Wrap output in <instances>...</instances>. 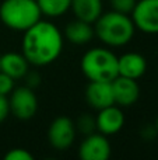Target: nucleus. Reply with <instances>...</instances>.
I'll return each instance as SVG.
<instances>
[{"mask_svg":"<svg viewBox=\"0 0 158 160\" xmlns=\"http://www.w3.org/2000/svg\"><path fill=\"white\" fill-rule=\"evenodd\" d=\"M64 37L58 27L50 21L39 20L36 24L24 31L22 55L30 65L48 66L58 61L63 51Z\"/></svg>","mask_w":158,"mask_h":160,"instance_id":"1","label":"nucleus"},{"mask_svg":"<svg viewBox=\"0 0 158 160\" xmlns=\"http://www.w3.org/2000/svg\"><path fill=\"white\" fill-rule=\"evenodd\" d=\"M95 37L106 47H125L134 37V22L129 14L118 11L102 13L94 22Z\"/></svg>","mask_w":158,"mask_h":160,"instance_id":"2","label":"nucleus"},{"mask_svg":"<svg viewBox=\"0 0 158 160\" xmlns=\"http://www.w3.org/2000/svg\"><path fill=\"white\" fill-rule=\"evenodd\" d=\"M42 13L36 0H3L0 20L7 28L24 32L41 20Z\"/></svg>","mask_w":158,"mask_h":160,"instance_id":"3","label":"nucleus"},{"mask_svg":"<svg viewBox=\"0 0 158 160\" xmlns=\"http://www.w3.org/2000/svg\"><path fill=\"white\" fill-rule=\"evenodd\" d=\"M81 72L90 82H112L118 73V56L109 48H91L81 58Z\"/></svg>","mask_w":158,"mask_h":160,"instance_id":"4","label":"nucleus"},{"mask_svg":"<svg viewBox=\"0 0 158 160\" xmlns=\"http://www.w3.org/2000/svg\"><path fill=\"white\" fill-rule=\"evenodd\" d=\"M10 114H13L20 121H28L34 118L38 111V97L30 86L14 87L8 94Z\"/></svg>","mask_w":158,"mask_h":160,"instance_id":"5","label":"nucleus"},{"mask_svg":"<svg viewBox=\"0 0 158 160\" xmlns=\"http://www.w3.org/2000/svg\"><path fill=\"white\" fill-rule=\"evenodd\" d=\"M77 129L73 119L69 117H58L49 125L48 129V141L50 146L58 150H66L74 143Z\"/></svg>","mask_w":158,"mask_h":160,"instance_id":"6","label":"nucleus"},{"mask_svg":"<svg viewBox=\"0 0 158 160\" xmlns=\"http://www.w3.org/2000/svg\"><path fill=\"white\" fill-rule=\"evenodd\" d=\"M130 17L136 30L158 34V0H137Z\"/></svg>","mask_w":158,"mask_h":160,"instance_id":"7","label":"nucleus"},{"mask_svg":"<svg viewBox=\"0 0 158 160\" xmlns=\"http://www.w3.org/2000/svg\"><path fill=\"white\" fill-rule=\"evenodd\" d=\"M111 153L112 148L106 135L92 132L83 139L78 149V158L81 160H108Z\"/></svg>","mask_w":158,"mask_h":160,"instance_id":"8","label":"nucleus"},{"mask_svg":"<svg viewBox=\"0 0 158 160\" xmlns=\"http://www.w3.org/2000/svg\"><path fill=\"white\" fill-rule=\"evenodd\" d=\"M125 121L126 119L122 107L114 104L102 110H98V114L95 117V128H97V132L102 135H115L122 131V128L125 127Z\"/></svg>","mask_w":158,"mask_h":160,"instance_id":"9","label":"nucleus"},{"mask_svg":"<svg viewBox=\"0 0 158 160\" xmlns=\"http://www.w3.org/2000/svg\"><path fill=\"white\" fill-rule=\"evenodd\" d=\"M115 104L122 108L132 107L136 104L140 97V86L137 80L129 79L125 76H116L112 80Z\"/></svg>","mask_w":158,"mask_h":160,"instance_id":"10","label":"nucleus"},{"mask_svg":"<svg viewBox=\"0 0 158 160\" xmlns=\"http://www.w3.org/2000/svg\"><path fill=\"white\" fill-rule=\"evenodd\" d=\"M86 100L94 110H102L115 104L112 82H90L86 88Z\"/></svg>","mask_w":158,"mask_h":160,"instance_id":"11","label":"nucleus"},{"mask_svg":"<svg viewBox=\"0 0 158 160\" xmlns=\"http://www.w3.org/2000/svg\"><path fill=\"white\" fill-rule=\"evenodd\" d=\"M147 72V61L142 53L126 52L118 56V76L139 80Z\"/></svg>","mask_w":158,"mask_h":160,"instance_id":"12","label":"nucleus"},{"mask_svg":"<svg viewBox=\"0 0 158 160\" xmlns=\"http://www.w3.org/2000/svg\"><path fill=\"white\" fill-rule=\"evenodd\" d=\"M28 69H30V62L22 55V52H7L0 56V72L8 75L14 80L25 78Z\"/></svg>","mask_w":158,"mask_h":160,"instance_id":"13","label":"nucleus"},{"mask_svg":"<svg viewBox=\"0 0 158 160\" xmlns=\"http://www.w3.org/2000/svg\"><path fill=\"white\" fill-rule=\"evenodd\" d=\"M63 37L74 45H86L95 37L94 24L74 18L66 25Z\"/></svg>","mask_w":158,"mask_h":160,"instance_id":"14","label":"nucleus"},{"mask_svg":"<svg viewBox=\"0 0 158 160\" xmlns=\"http://www.w3.org/2000/svg\"><path fill=\"white\" fill-rule=\"evenodd\" d=\"M70 10L76 18L94 24L102 14V0H72Z\"/></svg>","mask_w":158,"mask_h":160,"instance_id":"15","label":"nucleus"},{"mask_svg":"<svg viewBox=\"0 0 158 160\" xmlns=\"http://www.w3.org/2000/svg\"><path fill=\"white\" fill-rule=\"evenodd\" d=\"M42 16L50 17H60L66 14L72 7V0H36Z\"/></svg>","mask_w":158,"mask_h":160,"instance_id":"16","label":"nucleus"},{"mask_svg":"<svg viewBox=\"0 0 158 160\" xmlns=\"http://www.w3.org/2000/svg\"><path fill=\"white\" fill-rule=\"evenodd\" d=\"M76 129L83 132L84 135L92 133L94 131H97V128H95V118H92L90 114H83L78 118L77 124H76Z\"/></svg>","mask_w":158,"mask_h":160,"instance_id":"17","label":"nucleus"},{"mask_svg":"<svg viewBox=\"0 0 158 160\" xmlns=\"http://www.w3.org/2000/svg\"><path fill=\"white\" fill-rule=\"evenodd\" d=\"M136 3L137 0H109V4H111L114 11H118V13L122 14H129V16L132 14Z\"/></svg>","mask_w":158,"mask_h":160,"instance_id":"18","label":"nucleus"},{"mask_svg":"<svg viewBox=\"0 0 158 160\" xmlns=\"http://www.w3.org/2000/svg\"><path fill=\"white\" fill-rule=\"evenodd\" d=\"M6 160H32L34 156L28 152L27 149H22V148H14L10 149L7 153L4 155Z\"/></svg>","mask_w":158,"mask_h":160,"instance_id":"19","label":"nucleus"},{"mask_svg":"<svg viewBox=\"0 0 158 160\" xmlns=\"http://www.w3.org/2000/svg\"><path fill=\"white\" fill-rule=\"evenodd\" d=\"M14 80L13 78H10L8 75L0 72V94L2 96H7L14 90Z\"/></svg>","mask_w":158,"mask_h":160,"instance_id":"20","label":"nucleus"},{"mask_svg":"<svg viewBox=\"0 0 158 160\" xmlns=\"http://www.w3.org/2000/svg\"><path fill=\"white\" fill-rule=\"evenodd\" d=\"M10 115V105H8V97L0 94V124L7 119Z\"/></svg>","mask_w":158,"mask_h":160,"instance_id":"21","label":"nucleus"},{"mask_svg":"<svg viewBox=\"0 0 158 160\" xmlns=\"http://www.w3.org/2000/svg\"><path fill=\"white\" fill-rule=\"evenodd\" d=\"M154 127H156V129H157V132H158V117H157V121H156V125H154Z\"/></svg>","mask_w":158,"mask_h":160,"instance_id":"22","label":"nucleus"}]
</instances>
